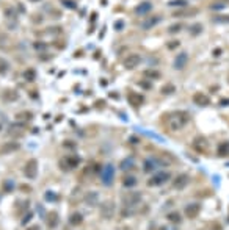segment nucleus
<instances>
[{
	"mask_svg": "<svg viewBox=\"0 0 229 230\" xmlns=\"http://www.w3.org/2000/svg\"><path fill=\"white\" fill-rule=\"evenodd\" d=\"M221 105H229V99H223L221 100Z\"/></svg>",
	"mask_w": 229,
	"mask_h": 230,
	"instance_id": "obj_41",
	"label": "nucleus"
},
{
	"mask_svg": "<svg viewBox=\"0 0 229 230\" xmlns=\"http://www.w3.org/2000/svg\"><path fill=\"white\" fill-rule=\"evenodd\" d=\"M218 155H220V157L229 155V141L220 143V146H218Z\"/></svg>",
	"mask_w": 229,
	"mask_h": 230,
	"instance_id": "obj_22",
	"label": "nucleus"
},
{
	"mask_svg": "<svg viewBox=\"0 0 229 230\" xmlns=\"http://www.w3.org/2000/svg\"><path fill=\"white\" fill-rule=\"evenodd\" d=\"M127 99H129V104H132L134 107H138V105H141L143 104V96L141 94H138V92H135V91H129L127 92Z\"/></svg>",
	"mask_w": 229,
	"mask_h": 230,
	"instance_id": "obj_13",
	"label": "nucleus"
},
{
	"mask_svg": "<svg viewBox=\"0 0 229 230\" xmlns=\"http://www.w3.org/2000/svg\"><path fill=\"white\" fill-rule=\"evenodd\" d=\"M113 213H115V205H113L112 202H104L102 207H100V215L108 219V218L113 216Z\"/></svg>",
	"mask_w": 229,
	"mask_h": 230,
	"instance_id": "obj_15",
	"label": "nucleus"
},
{
	"mask_svg": "<svg viewBox=\"0 0 229 230\" xmlns=\"http://www.w3.org/2000/svg\"><path fill=\"white\" fill-rule=\"evenodd\" d=\"M121 168L126 171V169H132L134 168V160L132 158H129V160H124L122 163H121Z\"/></svg>",
	"mask_w": 229,
	"mask_h": 230,
	"instance_id": "obj_33",
	"label": "nucleus"
},
{
	"mask_svg": "<svg viewBox=\"0 0 229 230\" xmlns=\"http://www.w3.org/2000/svg\"><path fill=\"white\" fill-rule=\"evenodd\" d=\"M30 2H39V0H30Z\"/></svg>",
	"mask_w": 229,
	"mask_h": 230,
	"instance_id": "obj_45",
	"label": "nucleus"
},
{
	"mask_svg": "<svg viewBox=\"0 0 229 230\" xmlns=\"http://www.w3.org/2000/svg\"><path fill=\"white\" fill-rule=\"evenodd\" d=\"M166 218H168V221H170V222H173V224H179V222L182 221L181 215L177 213V211H173V213H170Z\"/></svg>",
	"mask_w": 229,
	"mask_h": 230,
	"instance_id": "obj_26",
	"label": "nucleus"
},
{
	"mask_svg": "<svg viewBox=\"0 0 229 230\" xmlns=\"http://www.w3.org/2000/svg\"><path fill=\"white\" fill-rule=\"evenodd\" d=\"M24 77H25V80H29V82H33L35 80V77H36V72L33 69H27L24 72Z\"/></svg>",
	"mask_w": 229,
	"mask_h": 230,
	"instance_id": "obj_27",
	"label": "nucleus"
},
{
	"mask_svg": "<svg viewBox=\"0 0 229 230\" xmlns=\"http://www.w3.org/2000/svg\"><path fill=\"white\" fill-rule=\"evenodd\" d=\"M181 30H182V25H181V23H173L171 27L168 28V33H171V35H173V33H179Z\"/></svg>",
	"mask_w": 229,
	"mask_h": 230,
	"instance_id": "obj_31",
	"label": "nucleus"
},
{
	"mask_svg": "<svg viewBox=\"0 0 229 230\" xmlns=\"http://www.w3.org/2000/svg\"><path fill=\"white\" fill-rule=\"evenodd\" d=\"M61 164H66V169H74L80 164V158L77 155H69L61 161Z\"/></svg>",
	"mask_w": 229,
	"mask_h": 230,
	"instance_id": "obj_14",
	"label": "nucleus"
},
{
	"mask_svg": "<svg viewBox=\"0 0 229 230\" xmlns=\"http://www.w3.org/2000/svg\"><path fill=\"white\" fill-rule=\"evenodd\" d=\"M187 3H188L187 0H171L168 5L170 6H182L184 8V6H187Z\"/></svg>",
	"mask_w": 229,
	"mask_h": 230,
	"instance_id": "obj_29",
	"label": "nucleus"
},
{
	"mask_svg": "<svg viewBox=\"0 0 229 230\" xmlns=\"http://www.w3.org/2000/svg\"><path fill=\"white\" fill-rule=\"evenodd\" d=\"M20 188H22V190H25V191H27V193H29V191H30V186H25V185H22V186H20Z\"/></svg>",
	"mask_w": 229,
	"mask_h": 230,
	"instance_id": "obj_44",
	"label": "nucleus"
},
{
	"mask_svg": "<svg viewBox=\"0 0 229 230\" xmlns=\"http://www.w3.org/2000/svg\"><path fill=\"white\" fill-rule=\"evenodd\" d=\"M160 20H162L160 16H151V17H148L144 22H141V28H143V30H151L152 27H156V25H157Z\"/></svg>",
	"mask_w": 229,
	"mask_h": 230,
	"instance_id": "obj_12",
	"label": "nucleus"
},
{
	"mask_svg": "<svg viewBox=\"0 0 229 230\" xmlns=\"http://www.w3.org/2000/svg\"><path fill=\"white\" fill-rule=\"evenodd\" d=\"M226 6V3H218V5H210V8L212 10H221V8H224Z\"/></svg>",
	"mask_w": 229,
	"mask_h": 230,
	"instance_id": "obj_38",
	"label": "nucleus"
},
{
	"mask_svg": "<svg viewBox=\"0 0 229 230\" xmlns=\"http://www.w3.org/2000/svg\"><path fill=\"white\" fill-rule=\"evenodd\" d=\"M188 182H190V177L187 175V174H181V175H177L176 178H174V182H173V186L176 188V190H184L187 185H188Z\"/></svg>",
	"mask_w": 229,
	"mask_h": 230,
	"instance_id": "obj_9",
	"label": "nucleus"
},
{
	"mask_svg": "<svg viewBox=\"0 0 229 230\" xmlns=\"http://www.w3.org/2000/svg\"><path fill=\"white\" fill-rule=\"evenodd\" d=\"M27 230H39V227H38V225H32V227H29Z\"/></svg>",
	"mask_w": 229,
	"mask_h": 230,
	"instance_id": "obj_42",
	"label": "nucleus"
},
{
	"mask_svg": "<svg viewBox=\"0 0 229 230\" xmlns=\"http://www.w3.org/2000/svg\"><path fill=\"white\" fill-rule=\"evenodd\" d=\"M140 85H141L143 88H151V85H149V83H146V82H140Z\"/></svg>",
	"mask_w": 229,
	"mask_h": 230,
	"instance_id": "obj_40",
	"label": "nucleus"
},
{
	"mask_svg": "<svg viewBox=\"0 0 229 230\" xmlns=\"http://www.w3.org/2000/svg\"><path fill=\"white\" fill-rule=\"evenodd\" d=\"M116 27H118L116 30H121V27H122V22H121V20H119V22H116Z\"/></svg>",
	"mask_w": 229,
	"mask_h": 230,
	"instance_id": "obj_43",
	"label": "nucleus"
},
{
	"mask_svg": "<svg viewBox=\"0 0 229 230\" xmlns=\"http://www.w3.org/2000/svg\"><path fill=\"white\" fill-rule=\"evenodd\" d=\"M214 22H217V23H227L229 22V16H217V17H214Z\"/></svg>",
	"mask_w": 229,
	"mask_h": 230,
	"instance_id": "obj_34",
	"label": "nucleus"
},
{
	"mask_svg": "<svg viewBox=\"0 0 229 230\" xmlns=\"http://www.w3.org/2000/svg\"><path fill=\"white\" fill-rule=\"evenodd\" d=\"M166 125L171 132H176V130H181L184 125L188 124L190 121V116L187 111H176V113H171V114H166Z\"/></svg>",
	"mask_w": 229,
	"mask_h": 230,
	"instance_id": "obj_1",
	"label": "nucleus"
},
{
	"mask_svg": "<svg viewBox=\"0 0 229 230\" xmlns=\"http://www.w3.org/2000/svg\"><path fill=\"white\" fill-rule=\"evenodd\" d=\"M187 63H188V53H187V52H181L179 55L174 58L173 67L177 69V70H182V69L187 66Z\"/></svg>",
	"mask_w": 229,
	"mask_h": 230,
	"instance_id": "obj_6",
	"label": "nucleus"
},
{
	"mask_svg": "<svg viewBox=\"0 0 229 230\" xmlns=\"http://www.w3.org/2000/svg\"><path fill=\"white\" fill-rule=\"evenodd\" d=\"M193 104H196L199 107H207L210 104V99L202 92H195L193 94Z\"/></svg>",
	"mask_w": 229,
	"mask_h": 230,
	"instance_id": "obj_11",
	"label": "nucleus"
},
{
	"mask_svg": "<svg viewBox=\"0 0 229 230\" xmlns=\"http://www.w3.org/2000/svg\"><path fill=\"white\" fill-rule=\"evenodd\" d=\"M58 215L55 213V211H52V213H49V218H47V225L50 227V228H55L57 225H58Z\"/></svg>",
	"mask_w": 229,
	"mask_h": 230,
	"instance_id": "obj_20",
	"label": "nucleus"
},
{
	"mask_svg": "<svg viewBox=\"0 0 229 230\" xmlns=\"http://www.w3.org/2000/svg\"><path fill=\"white\" fill-rule=\"evenodd\" d=\"M17 97H19L17 91H13V89H7V91L3 92V99H5L7 102H13V100H16Z\"/></svg>",
	"mask_w": 229,
	"mask_h": 230,
	"instance_id": "obj_23",
	"label": "nucleus"
},
{
	"mask_svg": "<svg viewBox=\"0 0 229 230\" xmlns=\"http://www.w3.org/2000/svg\"><path fill=\"white\" fill-rule=\"evenodd\" d=\"M10 69V64L5 58H0V74H7Z\"/></svg>",
	"mask_w": 229,
	"mask_h": 230,
	"instance_id": "obj_28",
	"label": "nucleus"
},
{
	"mask_svg": "<svg viewBox=\"0 0 229 230\" xmlns=\"http://www.w3.org/2000/svg\"><path fill=\"white\" fill-rule=\"evenodd\" d=\"M140 63H141V57H140L138 53H130V55H127V58L124 60V67L129 69V70H132V69H135Z\"/></svg>",
	"mask_w": 229,
	"mask_h": 230,
	"instance_id": "obj_4",
	"label": "nucleus"
},
{
	"mask_svg": "<svg viewBox=\"0 0 229 230\" xmlns=\"http://www.w3.org/2000/svg\"><path fill=\"white\" fill-rule=\"evenodd\" d=\"M140 199H141V194H140V193H127V194L122 196L124 205H129V207H132V205H135V203H138Z\"/></svg>",
	"mask_w": 229,
	"mask_h": 230,
	"instance_id": "obj_8",
	"label": "nucleus"
},
{
	"mask_svg": "<svg viewBox=\"0 0 229 230\" xmlns=\"http://www.w3.org/2000/svg\"><path fill=\"white\" fill-rule=\"evenodd\" d=\"M163 163L159 160V158H146L144 160V163H143V169H144V172H152L154 169H157L159 166H162Z\"/></svg>",
	"mask_w": 229,
	"mask_h": 230,
	"instance_id": "obj_10",
	"label": "nucleus"
},
{
	"mask_svg": "<svg viewBox=\"0 0 229 230\" xmlns=\"http://www.w3.org/2000/svg\"><path fill=\"white\" fill-rule=\"evenodd\" d=\"M115 178V168L112 164H107L102 168V182L104 185H110Z\"/></svg>",
	"mask_w": 229,
	"mask_h": 230,
	"instance_id": "obj_5",
	"label": "nucleus"
},
{
	"mask_svg": "<svg viewBox=\"0 0 229 230\" xmlns=\"http://www.w3.org/2000/svg\"><path fill=\"white\" fill-rule=\"evenodd\" d=\"M221 2H223V3H224V2H227V0H221Z\"/></svg>",
	"mask_w": 229,
	"mask_h": 230,
	"instance_id": "obj_47",
	"label": "nucleus"
},
{
	"mask_svg": "<svg viewBox=\"0 0 229 230\" xmlns=\"http://www.w3.org/2000/svg\"><path fill=\"white\" fill-rule=\"evenodd\" d=\"M227 83H229V74H227Z\"/></svg>",
	"mask_w": 229,
	"mask_h": 230,
	"instance_id": "obj_46",
	"label": "nucleus"
},
{
	"mask_svg": "<svg viewBox=\"0 0 229 230\" xmlns=\"http://www.w3.org/2000/svg\"><path fill=\"white\" fill-rule=\"evenodd\" d=\"M199 213H201V203H198V202L188 203L185 207V216L190 219H195L196 216H199Z\"/></svg>",
	"mask_w": 229,
	"mask_h": 230,
	"instance_id": "obj_7",
	"label": "nucleus"
},
{
	"mask_svg": "<svg viewBox=\"0 0 229 230\" xmlns=\"http://www.w3.org/2000/svg\"><path fill=\"white\" fill-rule=\"evenodd\" d=\"M202 32V25L201 23H195L193 27H192V30H190V33L193 35V36H196V35H199Z\"/></svg>",
	"mask_w": 229,
	"mask_h": 230,
	"instance_id": "obj_32",
	"label": "nucleus"
},
{
	"mask_svg": "<svg viewBox=\"0 0 229 230\" xmlns=\"http://www.w3.org/2000/svg\"><path fill=\"white\" fill-rule=\"evenodd\" d=\"M82 221H83V216H82L80 213H72V215H71V218H69V222H71V225H74V227L80 225V224H82Z\"/></svg>",
	"mask_w": 229,
	"mask_h": 230,
	"instance_id": "obj_21",
	"label": "nucleus"
},
{
	"mask_svg": "<svg viewBox=\"0 0 229 230\" xmlns=\"http://www.w3.org/2000/svg\"><path fill=\"white\" fill-rule=\"evenodd\" d=\"M122 185H124V186H127V188H132V186H135V185H137V178H135L134 175H127V177H124Z\"/></svg>",
	"mask_w": 229,
	"mask_h": 230,
	"instance_id": "obj_25",
	"label": "nucleus"
},
{
	"mask_svg": "<svg viewBox=\"0 0 229 230\" xmlns=\"http://www.w3.org/2000/svg\"><path fill=\"white\" fill-rule=\"evenodd\" d=\"M198 13V10L196 8H192L190 11L188 10H184V11H176L173 16L174 17H187V16H193V14H196Z\"/></svg>",
	"mask_w": 229,
	"mask_h": 230,
	"instance_id": "obj_24",
	"label": "nucleus"
},
{
	"mask_svg": "<svg viewBox=\"0 0 229 230\" xmlns=\"http://www.w3.org/2000/svg\"><path fill=\"white\" fill-rule=\"evenodd\" d=\"M179 44H181L179 41H173V42H168V45H166V47H168V49L171 50V49H176V47H179Z\"/></svg>",
	"mask_w": 229,
	"mask_h": 230,
	"instance_id": "obj_36",
	"label": "nucleus"
},
{
	"mask_svg": "<svg viewBox=\"0 0 229 230\" xmlns=\"http://www.w3.org/2000/svg\"><path fill=\"white\" fill-rule=\"evenodd\" d=\"M151 10H152V3H149V2H143V3H140V5L135 8V13L140 14V16H143V14L149 13Z\"/></svg>",
	"mask_w": 229,
	"mask_h": 230,
	"instance_id": "obj_18",
	"label": "nucleus"
},
{
	"mask_svg": "<svg viewBox=\"0 0 229 230\" xmlns=\"http://www.w3.org/2000/svg\"><path fill=\"white\" fill-rule=\"evenodd\" d=\"M143 75L146 77V79H149V80H159L160 77H162V74L159 72V70H156V69H148V70H144L143 72Z\"/></svg>",
	"mask_w": 229,
	"mask_h": 230,
	"instance_id": "obj_19",
	"label": "nucleus"
},
{
	"mask_svg": "<svg viewBox=\"0 0 229 230\" xmlns=\"http://www.w3.org/2000/svg\"><path fill=\"white\" fill-rule=\"evenodd\" d=\"M171 178V174L170 172H157V174H154L149 180H148V186H160V185H163V183H166L168 180Z\"/></svg>",
	"mask_w": 229,
	"mask_h": 230,
	"instance_id": "obj_2",
	"label": "nucleus"
},
{
	"mask_svg": "<svg viewBox=\"0 0 229 230\" xmlns=\"http://www.w3.org/2000/svg\"><path fill=\"white\" fill-rule=\"evenodd\" d=\"M221 55V49H214V57H220Z\"/></svg>",
	"mask_w": 229,
	"mask_h": 230,
	"instance_id": "obj_39",
	"label": "nucleus"
},
{
	"mask_svg": "<svg viewBox=\"0 0 229 230\" xmlns=\"http://www.w3.org/2000/svg\"><path fill=\"white\" fill-rule=\"evenodd\" d=\"M174 91H176V88H174V85H171V83H170V85H165V86L162 88V94H166V96H168V94H173Z\"/></svg>",
	"mask_w": 229,
	"mask_h": 230,
	"instance_id": "obj_30",
	"label": "nucleus"
},
{
	"mask_svg": "<svg viewBox=\"0 0 229 230\" xmlns=\"http://www.w3.org/2000/svg\"><path fill=\"white\" fill-rule=\"evenodd\" d=\"M17 149H19V143H14V141L5 143L2 147H0V155H7V153H11V152H14Z\"/></svg>",
	"mask_w": 229,
	"mask_h": 230,
	"instance_id": "obj_16",
	"label": "nucleus"
},
{
	"mask_svg": "<svg viewBox=\"0 0 229 230\" xmlns=\"http://www.w3.org/2000/svg\"><path fill=\"white\" fill-rule=\"evenodd\" d=\"M192 146H193V149L195 150H198L199 153H202V152H206L207 150V141H206V138H196L193 143H192Z\"/></svg>",
	"mask_w": 229,
	"mask_h": 230,
	"instance_id": "obj_17",
	"label": "nucleus"
},
{
	"mask_svg": "<svg viewBox=\"0 0 229 230\" xmlns=\"http://www.w3.org/2000/svg\"><path fill=\"white\" fill-rule=\"evenodd\" d=\"M33 116H32V113L29 111V113H20V114H17V119H27V121H30Z\"/></svg>",
	"mask_w": 229,
	"mask_h": 230,
	"instance_id": "obj_35",
	"label": "nucleus"
},
{
	"mask_svg": "<svg viewBox=\"0 0 229 230\" xmlns=\"http://www.w3.org/2000/svg\"><path fill=\"white\" fill-rule=\"evenodd\" d=\"M0 130H2V124H0Z\"/></svg>",
	"mask_w": 229,
	"mask_h": 230,
	"instance_id": "obj_48",
	"label": "nucleus"
},
{
	"mask_svg": "<svg viewBox=\"0 0 229 230\" xmlns=\"http://www.w3.org/2000/svg\"><path fill=\"white\" fill-rule=\"evenodd\" d=\"M24 174L27 178H36L38 175V161L35 158H30L27 163H25V168H24Z\"/></svg>",
	"mask_w": 229,
	"mask_h": 230,
	"instance_id": "obj_3",
	"label": "nucleus"
},
{
	"mask_svg": "<svg viewBox=\"0 0 229 230\" xmlns=\"http://www.w3.org/2000/svg\"><path fill=\"white\" fill-rule=\"evenodd\" d=\"M61 2H63V5H66L68 8H75V5H74L72 2H69V0H61Z\"/></svg>",
	"mask_w": 229,
	"mask_h": 230,
	"instance_id": "obj_37",
	"label": "nucleus"
}]
</instances>
